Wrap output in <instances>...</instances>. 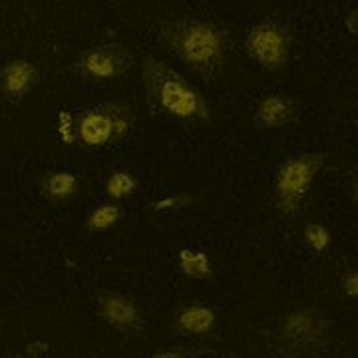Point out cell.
<instances>
[{"mask_svg": "<svg viewBox=\"0 0 358 358\" xmlns=\"http://www.w3.org/2000/svg\"><path fill=\"white\" fill-rule=\"evenodd\" d=\"M141 84L148 102L157 112L185 124H205L211 117V108L203 94L171 66L152 56L141 62Z\"/></svg>", "mask_w": 358, "mask_h": 358, "instance_id": "1", "label": "cell"}, {"mask_svg": "<svg viewBox=\"0 0 358 358\" xmlns=\"http://www.w3.org/2000/svg\"><path fill=\"white\" fill-rule=\"evenodd\" d=\"M162 44L195 74L213 76L225 64L229 38L223 28L205 20H176L162 28Z\"/></svg>", "mask_w": 358, "mask_h": 358, "instance_id": "2", "label": "cell"}, {"mask_svg": "<svg viewBox=\"0 0 358 358\" xmlns=\"http://www.w3.org/2000/svg\"><path fill=\"white\" fill-rule=\"evenodd\" d=\"M134 124V106L117 100L96 103L76 115L78 141L90 150H102L126 140Z\"/></svg>", "mask_w": 358, "mask_h": 358, "instance_id": "3", "label": "cell"}, {"mask_svg": "<svg viewBox=\"0 0 358 358\" xmlns=\"http://www.w3.org/2000/svg\"><path fill=\"white\" fill-rule=\"evenodd\" d=\"M329 319L315 307L294 308L277 327V348L285 357H310L331 345Z\"/></svg>", "mask_w": 358, "mask_h": 358, "instance_id": "4", "label": "cell"}, {"mask_svg": "<svg viewBox=\"0 0 358 358\" xmlns=\"http://www.w3.org/2000/svg\"><path fill=\"white\" fill-rule=\"evenodd\" d=\"M324 167V155L305 152L287 157L275 176V205L282 215H293L307 201L308 193Z\"/></svg>", "mask_w": 358, "mask_h": 358, "instance_id": "5", "label": "cell"}, {"mask_svg": "<svg viewBox=\"0 0 358 358\" xmlns=\"http://www.w3.org/2000/svg\"><path fill=\"white\" fill-rule=\"evenodd\" d=\"M293 48V34L287 26L279 22H259L245 36V50L247 56L259 68L267 72H277L285 68L291 58Z\"/></svg>", "mask_w": 358, "mask_h": 358, "instance_id": "6", "label": "cell"}, {"mask_svg": "<svg viewBox=\"0 0 358 358\" xmlns=\"http://www.w3.org/2000/svg\"><path fill=\"white\" fill-rule=\"evenodd\" d=\"M131 64H134L131 52L120 42H110V44L88 48L78 58L74 70L78 76L90 82H112L124 76Z\"/></svg>", "mask_w": 358, "mask_h": 358, "instance_id": "7", "label": "cell"}, {"mask_svg": "<svg viewBox=\"0 0 358 358\" xmlns=\"http://www.w3.org/2000/svg\"><path fill=\"white\" fill-rule=\"evenodd\" d=\"M100 319L122 334H138L143 329V313L140 303L129 294L117 291H103L98 294Z\"/></svg>", "mask_w": 358, "mask_h": 358, "instance_id": "8", "label": "cell"}, {"mask_svg": "<svg viewBox=\"0 0 358 358\" xmlns=\"http://www.w3.org/2000/svg\"><path fill=\"white\" fill-rule=\"evenodd\" d=\"M40 72L26 58H13L0 68V90L10 102H20L38 86Z\"/></svg>", "mask_w": 358, "mask_h": 358, "instance_id": "9", "label": "cell"}, {"mask_svg": "<svg viewBox=\"0 0 358 358\" xmlns=\"http://www.w3.org/2000/svg\"><path fill=\"white\" fill-rule=\"evenodd\" d=\"M171 329L181 336H189V338H203L215 331L217 327V313L207 305H185L178 308L176 313H171Z\"/></svg>", "mask_w": 358, "mask_h": 358, "instance_id": "10", "label": "cell"}, {"mask_svg": "<svg viewBox=\"0 0 358 358\" xmlns=\"http://www.w3.org/2000/svg\"><path fill=\"white\" fill-rule=\"evenodd\" d=\"M296 115V103L293 98L281 92H268L257 103L253 122L261 129H281L293 124Z\"/></svg>", "mask_w": 358, "mask_h": 358, "instance_id": "11", "label": "cell"}, {"mask_svg": "<svg viewBox=\"0 0 358 358\" xmlns=\"http://www.w3.org/2000/svg\"><path fill=\"white\" fill-rule=\"evenodd\" d=\"M40 193L54 203L70 201L80 193V179L70 171H48L40 179Z\"/></svg>", "mask_w": 358, "mask_h": 358, "instance_id": "12", "label": "cell"}, {"mask_svg": "<svg viewBox=\"0 0 358 358\" xmlns=\"http://www.w3.org/2000/svg\"><path fill=\"white\" fill-rule=\"evenodd\" d=\"M179 271L195 281H207L213 277V263L205 251L197 249H181L178 255Z\"/></svg>", "mask_w": 358, "mask_h": 358, "instance_id": "13", "label": "cell"}, {"mask_svg": "<svg viewBox=\"0 0 358 358\" xmlns=\"http://www.w3.org/2000/svg\"><path fill=\"white\" fill-rule=\"evenodd\" d=\"M122 217H124V211L117 205V201H108V203L98 205L96 209H92L84 225L92 233H103V231L114 229L122 221Z\"/></svg>", "mask_w": 358, "mask_h": 358, "instance_id": "14", "label": "cell"}, {"mask_svg": "<svg viewBox=\"0 0 358 358\" xmlns=\"http://www.w3.org/2000/svg\"><path fill=\"white\" fill-rule=\"evenodd\" d=\"M138 187H140V181L131 171L115 169V171L110 173V178L106 179L103 192L110 197V201H122V199L131 197L134 193L138 192Z\"/></svg>", "mask_w": 358, "mask_h": 358, "instance_id": "15", "label": "cell"}, {"mask_svg": "<svg viewBox=\"0 0 358 358\" xmlns=\"http://www.w3.org/2000/svg\"><path fill=\"white\" fill-rule=\"evenodd\" d=\"M303 241L315 253H324L331 243H333V235L327 225H322L319 221H307L303 227Z\"/></svg>", "mask_w": 358, "mask_h": 358, "instance_id": "16", "label": "cell"}, {"mask_svg": "<svg viewBox=\"0 0 358 358\" xmlns=\"http://www.w3.org/2000/svg\"><path fill=\"white\" fill-rule=\"evenodd\" d=\"M195 201H197V197L189 192L169 193L164 199H157L152 203V211H155V213H173V211L185 209V207H192Z\"/></svg>", "mask_w": 358, "mask_h": 358, "instance_id": "17", "label": "cell"}, {"mask_svg": "<svg viewBox=\"0 0 358 358\" xmlns=\"http://www.w3.org/2000/svg\"><path fill=\"white\" fill-rule=\"evenodd\" d=\"M56 131H58V138L64 145H74L78 141L76 136V117L62 110L58 114V122H56Z\"/></svg>", "mask_w": 358, "mask_h": 358, "instance_id": "18", "label": "cell"}, {"mask_svg": "<svg viewBox=\"0 0 358 358\" xmlns=\"http://www.w3.org/2000/svg\"><path fill=\"white\" fill-rule=\"evenodd\" d=\"M338 285H341V291H343V294H345L346 299H357L358 296V273L357 268H346L345 273L341 275V281H338Z\"/></svg>", "mask_w": 358, "mask_h": 358, "instance_id": "19", "label": "cell"}, {"mask_svg": "<svg viewBox=\"0 0 358 358\" xmlns=\"http://www.w3.org/2000/svg\"><path fill=\"white\" fill-rule=\"evenodd\" d=\"M48 350H50V346L46 345V343L34 341V343L26 345V357H42V355H46Z\"/></svg>", "mask_w": 358, "mask_h": 358, "instance_id": "20", "label": "cell"}, {"mask_svg": "<svg viewBox=\"0 0 358 358\" xmlns=\"http://www.w3.org/2000/svg\"><path fill=\"white\" fill-rule=\"evenodd\" d=\"M346 28L350 30V34H357V10H352V14H348V18H346Z\"/></svg>", "mask_w": 358, "mask_h": 358, "instance_id": "21", "label": "cell"}]
</instances>
